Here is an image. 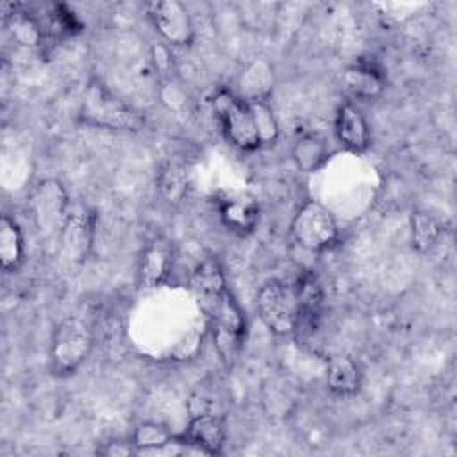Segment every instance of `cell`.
<instances>
[{
  "label": "cell",
  "mask_w": 457,
  "mask_h": 457,
  "mask_svg": "<svg viewBox=\"0 0 457 457\" xmlns=\"http://www.w3.org/2000/svg\"><path fill=\"white\" fill-rule=\"evenodd\" d=\"M77 120L82 125L116 132H139L145 114L116 96L102 80L91 79L82 93Z\"/></svg>",
  "instance_id": "6da1fadb"
},
{
  "label": "cell",
  "mask_w": 457,
  "mask_h": 457,
  "mask_svg": "<svg viewBox=\"0 0 457 457\" xmlns=\"http://www.w3.org/2000/svg\"><path fill=\"white\" fill-rule=\"evenodd\" d=\"M211 104L218 125L232 146L241 152H255L262 146L250 104L237 96V93L220 87L212 95Z\"/></svg>",
  "instance_id": "7a4b0ae2"
},
{
  "label": "cell",
  "mask_w": 457,
  "mask_h": 457,
  "mask_svg": "<svg viewBox=\"0 0 457 457\" xmlns=\"http://www.w3.org/2000/svg\"><path fill=\"white\" fill-rule=\"evenodd\" d=\"M93 350V332L79 316H66L57 323L50 341V368L59 377L73 375Z\"/></svg>",
  "instance_id": "3957f363"
},
{
  "label": "cell",
  "mask_w": 457,
  "mask_h": 457,
  "mask_svg": "<svg viewBox=\"0 0 457 457\" xmlns=\"http://www.w3.org/2000/svg\"><path fill=\"white\" fill-rule=\"evenodd\" d=\"M207 316L218 355L227 366H232L245 345L246 318L228 289L207 311Z\"/></svg>",
  "instance_id": "277c9868"
},
{
  "label": "cell",
  "mask_w": 457,
  "mask_h": 457,
  "mask_svg": "<svg viewBox=\"0 0 457 457\" xmlns=\"http://www.w3.org/2000/svg\"><path fill=\"white\" fill-rule=\"evenodd\" d=\"M291 236L302 248L321 253L339 243V227L334 214L316 200H305L291 220Z\"/></svg>",
  "instance_id": "5b68a950"
},
{
  "label": "cell",
  "mask_w": 457,
  "mask_h": 457,
  "mask_svg": "<svg viewBox=\"0 0 457 457\" xmlns=\"http://www.w3.org/2000/svg\"><path fill=\"white\" fill-rule=\"evenodd\" d=\"M68 193L57 179L39 180L27 198L32 221L43 236H50L54 232L61 234V228L68 218Z\"/></svg>",
  "instance_id": "8992f818"
},
{
  "label": "cell",
  "mask_w": 457,
  "mask_h": 457,
  "mask_svg": "<svg viewBox=\"0 0 457 457\" xmlns=\"http://www.w3.org/2000/svg\"><path fill=\"white\" fill-rule=\"evenodd\" d=\"M255 309L264 327L277 336H289L295 332L296 302L293 287L282 280L271 278L264 282L255 298Z\"/></svg>",
  "instance_id": "52a82bcc"
},
{
  "label": "cell",
  "mask_w": 457,
  "mask_h": 457,
  "mask_svg": "<svg viewBox=\"0 0 457 457\" xmlns=\"http://www.w3.org/2000/svg\"><path fill=\"white\" fill-rule=\"evenodd\" d=\"M146 16L168 45L189 46L195 41V25L184 4L177 0H154L146 4Z\"/></svg>",
  "instance_id": "ba28073f"
},
{
  "label": "cell",
  "mask_w": 457,
  "mask_h": 457,
  "mask_svg": "<svg viewBox=\"0 0 457 457\" xmlns=\"http://www.w3.org/2000/svg\"><path fill=\"white\" fill-rule=\"evenodd\" d=\"M293 293L296 302V320L293 334H296L298 339H307L318 330L323 316V287L316 273L305 270L300 273L296 284L293 286Z\"/></svg>",
  "instance_id": "9c48e42d"
},
{
  "label": "cell",
  "mask_w": 457,
  "mask_h": 457,
  "mask_svg": "<svg viewBox=\"0 0 457 457\" xmlns=\"http://www.w3.org/2000/svg\"><path fill=\"white\" fill-rule=\"evenodd\" d=\"M173 243L164 234H155L145 245L137 264V284L143 289L162 286L173 266Z\"/></svg>",
  "instance_id": "30bf717a"
},
{
  "label": "cell",
  "mask_w": 457,
  "mask_h": 457,
  "mask_svg": "<svg viewBox=\"0 0 457 457\" xmlns=\"http://www.w3.org/2000/svg\"><path fill=\"white\" fill-rule=\"evenodd\" d=\"M96 214L89 209H77L68 212V218L61 228V239L64 252L75 262H84L91 252L95 239Z\"/></svg>",
  "instance_id": "8fae6325"
},
{
  "label": "cell",
  "mask_w": 457,
  "mask_h": 457,
  "mask_svg": "<svg viewBox=\"0 0 457 457\" xmlns=\"http://www.w3.org/2000/svg\"><path fill=\"white\" fill-rule=\"evenodd\" d=\"M343 86L353 98L373 100L386 89V71L373 57H361L343 71Z\"/></svg>",
  "instance_id": "7c38bea8"
},
{
  "label": "cell",
  "mask_w": 457,
  "mask_h": 457,
  "mask_svg": "<svg viewBox=\"0 0 457 457\" xmlns=\"http://www.w3.org/2000/svg\"><path fill=\"white\" fill-rule=\"evenodd\" d=\"M216 209L227 230L237 236H250L259 225V205L250 196L223 195L216 198Z\"/></svg>",
  "instance_id": "4fadbf2b"
},
{
  "label": "cell",
  "mask_w": 457,
  "mask_h": 457,
  "mask_svg": "<svg viewBox=\"0 0 457 457\" xmlns=\"http://www.w3.org/2000/svg\"><path fill=\"white\" fill-rule=\"evenodd\" d=\"M334 134L341 146L350 152H366L371 145V132L362 112L350 102L341 104L334 118Z\"/></svg>",
  "instance_id": "5bb4252c"
},
{
  "label": "cell",
  "mask_w": 457,
  "mask_h": 457,
  "mask_svg": "<svg viewBox=\"0 0 457 457\" xmlns=\"http://www.w3.org/2000/svg\"><path fill=\"white\" fill-rule=\"evenodd\" d=\"M187 443L202 455H218L223 452L227 439L223 420L211 411L189 416L187 428L184 432Z\"/></svg>",
  "instance_id": "9a60e30c"
},
{
  "label": "cell",
  "mask_w": 457,
  "mask_h": 457,
  "mask_svg": "<svg viewBox=\"0 0 457 457\" xmlns=\"http://www.w3.org/2000/svg\"><path fill=\"white\" fill-rule=\"evenodd\" d=\"M191 287L200 298L205 312L223 296L228 287L216 259H205L195 268L191 273Z\"/></svg>",
  "instance_id": "2e32d148"
},
{
  "label": "cell",
  "mask_w": 457,
  "mask_h": 457,
  "mask_svg": "<svg viewBox=\"0 0 457 457\" xmlns=\"http://www.w3.org/2000/svg\"><path fill=\"white\" fill-rule=\"evenodd\" d=\"M327 387L336 396H352L361 389V371L357 362L346 353H334L327 359Z\"/></svg>",
  "instance_id": "e0dca14e"
},
{
  "label": "cell",
  "mask_w": 457,
  "mask_h": 457,
  "mask_svg": "<svg viewBox=\"0 0 457 457\" xmlns=\"http://www.w3.org/2000/svg\"><path fill=\"white\" fill-rule=\"evenodd\" d=\"M275 75L273 68L264 59L252 61L239 77V93L245 102H268L273 91Z\"/></svg>",
  "instance_id": "ac0fdd59"
},
{
  "label": "cell",
  "mask_w": 457,
  "mask_h": 457,
  "mask_svg": "<svg viewBox=\"0 0 457 457\" xmlns=\"http://www.w3.org/2000/svg\"><path fill=\"white\" fill-rule=\"evenodd\" d=\"M25 257L23 232L16 218L4 214L0 220V266L5 273H14Z\"/></svg>",
  "instance_id": "d6986e66"
},
{
  "label": "cell",
  "mask_w": 457,
  "mask_h": 457,
  "mask_svg": "<svg viewBox=\"0 0 457 457\" xmlns=\"http://www.w3.org/2000/svg\"><path fill=\"white\" fill-rule=\"evenodd\" d=\"M177 434L164 423L159 421H143L136 425L130 443L134 445L137 455L139 453H161L173 439Z\"/></svg>",
  "instance_id": "ffe728a7"
},
{
  "label": "cell",
  "mask_w": 457,
  "mask_h": 457,
  "mask_svg": "<svg viewBox=\"0 0 457 457\" xmlns=\"http://www.w3.org/2000/svg\"><path fill=\"white\" fill-rule=\"evenodd\" d=\"M43 30L46 34V39H66L73 37L82 32L84 25L77 18V14L66 5V4H52L48 5V14L46 21L41 23Z\"/></svg>",
  "instance_id": "44dd1931"
},
{
  "label": "cell",
  "mask_w": 457,
  "mask_h": 457,
  "mask_svg": "<svg viewBox=\"0 0 457 457\" xmlns=\"http://www.w3.org/2000/svg\"><path fill=\"white\" fill-rule=\"evenodd\" d=\"M441 223L427 211H414L411 214V243L420 253L428 252L441 237Z\"/></svg>",
  "instance_id": "7402d4cb"
},
{
  "label": "cell",
  "mask_w": 457,
  "mask_h": 457,
  "mask_svg": "<svg viewBox=\"0 0 457 457\" xmlns=\"http://www.w3.org/2000/svg\"><path fill=\"white\" fill-rule=\"evenodd\" d=\"M293 159L302 171L312 173L328 159V148L323 139L309 134L295 143Z\"/></svg>",
  "instance_id": "603a6c76"
},
{
  "label": "cell",
  "mask_w": 457,
  "mask_h": 457,
  "mask_svg": "<svg viewBox=\"0 0 457 457\" xmlns=\"http://www.w3.org/2000/svg\"><path fill=\"white\" fill-rule=\"evenodd\" d=\"M157 189L168 204H179L187 193V173L177 162H168L157 175Z\"/></svg>",
  "instance_id": "cb8c5ba5"
},
{
  "label": "cell",
  "mask_w": 457,
  "mask_h": 457,
  "mask_svg": "<svg viewBox=\"0 0 457 457\" xmlns=\"http://www.w3.org/2000/svg\"><path fill=\"white\" fill-rule=\"evenodd\" d=\"M250 109L253 112L255 127L261 137V145H275L278 139V123L271 112L268 102H250Z\"/></svg>",
  "instance_id": "d4e9b609"
},
{
  "label": "cell",
  "mask_w": 457,
  "mask_h": 457,
  "mask_svg": "<svg viewBox=\"0 0 457 457\" xmlns=\"http://www.w3.org/2000/svg\"><path fill=\"white\" fill-rule=\"evenodd\" d=\"M98 453L102 455H107V457H127V455H132L136 452L134 445L129 441H111V443H105L102 448H98Z\"/></svg>",
  "instance_id": "484cf974"
}]
</instances>
